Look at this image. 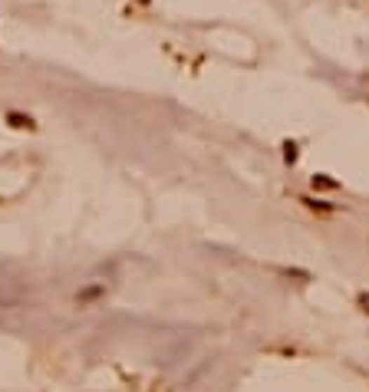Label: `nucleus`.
Segmentation results:
<instances>
[{"instance_id":"f257e3e1","label":"nucleus","mask_w":369,"mask_h":392,"mask_svg":"<svg viewBox=\"0 0 369 392\" xmlns=\"http://www.w3.org/2000/svg\"><path fill=\"white\" fill-rule=\"evenodd\" d=\"M11 126H17V129H33V119L30 116H17V112H11Z\"/></svg>"},{"instance_id":"f03ea898","label":"nucleus","mask_w":369,"mask_h":392,"mask_svg":"<svg viewBox=\"0 0 369 392\" xmlns=\"http://www.w3.org/2000/svg\"><path fill=\"white\" fill-rule=\"evenodd\" d=\"M314 182H316L320 188H333V185H337V182H330V178H314Z\"/></svg>"},{"instance_id":"7ed1b4c3","label":"nucleus","mask_w":369,"mask_h":392,"mask_svg":"<svg viewBox=\"0 0 369 392\" xmlns=\"http://www.w3.org/2000/svg\"><path fill=\"white\" fill-rule=\"evenodd\" d=\"M359 304H363V310H369V294H363V297H359Z\"/></svg>"}]
</instances>
